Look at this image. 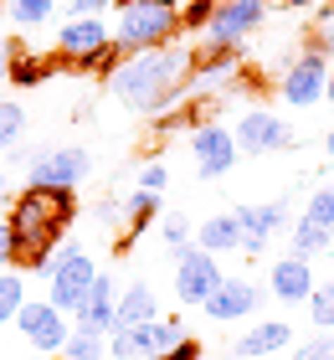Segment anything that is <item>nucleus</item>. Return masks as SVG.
Here are the masks:
<instances>
[{
  "instance_id": "obj_13",
  "label": "nucleus",
  "mask_w": 334,
  "mask_h": 360,
  "mask_svg": "<svg viewBox=\"0 0 334 360\" xmlns=\"http://www.w3.org/2000/svg\"><path fill=\"white\" fill-rule=\"evenodd\" d=\"M237 211V226H242V257H257L267 252V242H273L278 232H288V195H278V201H267V206H231Z\"/></svg>"
},
{
  "instance_id": "obj_8",
  "label": "nucleus",
  "mask_w": 334,
  "mask_h": 360,
  "mask_svg": "<svg viewBox=\"0 0 334 360\" xmlns=\"http://www.w3.org/2000/svg\"><path fill=\"white\" fill-rule=\"evenodd\" d=\"M67 314L62 309H52L46 299H26L21 304V314H15V335L31 345V355H41V360H52V355H62V345H67Z\"/></svg>"
},
{
  "instance_id": "obj_25",
  "label": "nucleus",
  "mask_w": 334,
  "mask_h": 360,
  "mask_svg": "<svg viewBox=\"0 0 334 360\" xmlns=\"http://www.w3.org/2000/svg\"><path fill=\"white\" fill-rule=\"evenodd\" d=\"M21 304H26V278L15 273V268H6V273H0V330H6V324H15Z\"/></svg>"
},
{
  "instance_id": "obj_39",
  "label": "nucleus",
  "mask_w": 334,
  "mask_h": 360,
  "mask_svg": "<svg viewBox=\"0 0 334 360\" xmlns=\"http://www.w3.org/2000/svg\"><path fill=\"white\" fill-rule=\"evenodd\" d=\"M149 6H165V11H180L186 0H149Z\"/></svg>"
},
{
  "instance_id": "obj_7",
  "label": "nucleus",
  "mask_w": 334,
  "mask_h": 360,
  "mask_svg": "<svg viewBox=\"0 0 334 360\" xmlns=\"http://www.w3.org/2000/svg\"><path fill=\"white\" fill-rule=\"evenodd\" d=\"M267 21V0H216L200 46H242L252 31Z\"/></svg>"
},
{
  "instance_id": "obj_10",
  "label": "nucleus",
  "mask_w": 334,
  "mask_h": 360,
  "mask_svg": "<svg viewBox=\"0 0 334 360\" xmlns=\"http://www.w3.org/2000/svg\"><path fill=\"white\" fill-rule=\"evenodd\" d=\"M324 77H329V57L319 52V46H309V52H298L288 68H283L278 77V98L288 108H314L324 98Z\"/></svg>"
},
{
  "instance_id": "obj_40",
  "label": "nucleus",
  "mask_w": 334,
  "mask_h": 360,
  "mask_svg": "<svg viewBox=\"0 0 334 360\" xmlns=\"http://www.w3.org/2000/svg\"><path fill=\"white\" fill-rule=\"evenodd\" d=\"M324 98L334 103V68H329V77H324Z\"/></svg>"
},
{
  "instance_id": "obj_45",
  "label": "nucleus",
  "mask_w": 334,
  "mask_h": 360,
  "mask_svg": "<svg viewBox=\"0 0 334 360\" xmlns=\"http://www.w3.org/2000/svg\"><path fill=\"white\" fill-rule=\"evenodd\" d=\"M21 360H41V355H21Z\"/></svg>"
},
{
  "instance_id": "obj_19",
  "label": "nucleus",
  "mask_w": 334,
  "mask_h": 360,
  "mask_svg": "<svg viewBox=\"0 0 334 360\" xmlns=\"http://www.w3.org/2000/svg\"><path fill=\"white\" fill-rule=\"evenodd\" d=\"M149 319H160V299H155V288H149V283H129V288H119L113 330H129V324H149ZM113 330H108V335H113Z\"/></svg>"
},
{
  "instance_id": "obj_43",
  "label": "nucleus",
  "mask_w": 334,
  "mask_h": 360,
  "mask_svg": "<svg viewBox=\"0 0 334 360\" xmlns=\"http://www.w3.org/2000/svg\"><path fill=\"white\" fill-rule=\"evenodd\" d=\"M288 6H298V11H304V6H319V0H288Z\"/></svg>"
},
{
  "instance_id": "obj_28",
  "label": "nucleus",
  "mask_w": 334,
  "mask_h": 360,
  "mask_svg": "<svg viewBox=\"0 0 334 360\" xmlns=\"http://www.w3.org/2000/svg\"><path fill=\"white\" fill-rule=\"evenodd\" d=\"M211 11H216V0H186L180 6V37H200L211 21Z\"/></svg>"
},
{
  "instance_id": "obj_3",
  "label": "nucleus",
  "mask_w": 334,
  "mask_h": 360,
  "mask_svg": "<svg viewBox=\"0 0 334 360\" xmlns=\"http://www.w3.org/2000/svg\"><path fill=\"white\" fill-rule=\"evenodd\" d=\"M180 41V11H165V6H124L119 11V26H113V46L124 57H139V52H160V46Z\"/></svg>"
},
{
  "instance_id": "obj_36",
  "label": "nucleus",
  "mask_w": 334,
  "mask_h": 360,
  "mask_svg": "<svg viewBox=\"0 0 334 360\" xmlns=\"http://www.w3.org/2000/svg\"><path fill=\"white\" fill-rule=\"evenodd\" d=\"M6 268H11V226L0 221V273H6Z\"/></svg>"
},
{
  "instance_id": "obj_22",
  "label": "nucleus",
  "mask_w": 334,
  "mask_h": 360,
  "mask_svg": "<svg viewBox=\"0 0 334 360\" xmlns=\"http://www.w3.org/2000/svg\"><path fill=\"white\" fill-rule=\"evenodd\" d=\"M52 72V62H41L31 46L15 41V57H11V72H6V88H41V77Z\"/></svg>"
},
{
  "instance_id": "obj_1",
  "label": "nucleus",
  "mask_w": 334,
  "mask_h": 360,
  "mask_svg": "<svg viewBox=\"0 0 334 360\" xmlns=\"http://www.w3.org/2000/svg\"><path fill=\"white\" fill-rule=\"evenodd\" d=\"M77 221V195L72 191H46L26 186L21 195H11L6 226H11V263L31 278H52L57 248Z\"/></svg>"
},
{
  "instance_id": "obj_29",
  "label": "nucleus",
  "mask_w": 334,
  "mask_h": 360,
  "mask_svg": "<svg viewBox=\"0 0 334 360\" xmlns=\"http://www.w3.org/2000/svg\"><path fill=\"white\" fill-rule=\"evenodd\" d=\"M304 217L334 232V186H314V195H309V211H304Z\"/></svg>"
},
{
  "instance_id": "obj_23",
  "label": "nucleus",
  "mask_w": 334,
  "mask_h": 360,
  "mask_svg": "<svg viewBox=\"0 0 334 360\" xmlns=\"http://www.w3.org/2000/svg\"><path fill=\"white\" fill-rule=\"evenodd\" d=\"M62 360H108V335L72 324V330H67V345H62Z\"/></svg>"
},
{
  "instance_id": "obj_18",
  "label": "nucleus",
  "mask_w": 334,
  "mask_h": 360,
  "mask_svg": "<svg viewBox=\"0 0 334 360\" xmlns=\"http://www.w3.org/2000/svg\"><path fill=\"white\" fill-rule=\"evenodd\" d=\"M288 345H293V324L288 319H262L247 335H237L231 360H267V355H278V350H288Z\"/></svg>"
},
{
  "instance_id": "obj_4",
  "label": "nucleus",
  "mask_w": 334,
  "mask_h": 360,
  "mask_svg": "<svg viewBox=\"0 0 334 360\" xmlns=\"http://www.w3.org/2000/svg\"><path fill=\"white\" fill-rule=\"evenodd\" d=\"M93 278H98L93 252L57 248V268H52V278H46V304L62 309V314H77L82 299H88V288H93Z\"/></svg>"
},
{
  "instance_id": "obj_42",
  "label": "nucleus",
  "mask_w": 334,
  "mask_h": 360,
  "mask_svg": "<svg viewBox=\"0 0 334 360\" xmlns=\"http://www.w3.org/2000/svg\"><path fill=\"white\" fill-rule=\"evenodd\" d=\"M6 26H11V21H6V6H0V41H6Z\"/></svg>"
},
{
  "instance_id": "obj_17",
  "label": "nucleus",
  "mask_w": 334,
  "mask_h": 360,
  "mask_svg": "<svg viewBox=\"0 0 334 360\" xmlns=\"http://www.w3.org/2000/svg\"><path fill=\"white\" fill-rule=\"evenodd\" d=\"M113 309H119V278L98 268L93 288H88V299H82V309L72 314V324H82V330H98V335H108V330H113Z\"/></svg>"
},
{
  "instance_id": "obj_24",
  "label": "nucleus",
  "mask_w": 334,
  "mask_h": 360,
  "mask_svg": "<svg viewBox=\"0 0 334 360\" xmlns=\"http://www.w3.org/2000/svg\"><path fill=\"white\" fill-rule=\"evenodd\" d=\"M52 11H57V0H6V21L21 26V31L46 26V21H52Z\"/></svg>"
},
{
  "instance_id": "obj_20",
  "label": "nucleus",
  "mask_w": 334,
  "mask_h": 360,
  "mask_svg": "<svg viewBox=\"0 0 334 360\" xmlns=\"http://www.w3.org/2000/svg\"><path fill=\"white\" fill-rule=\"evenodd\" d=\"M195 248L200 252H211V257H221V252H237L242 248V226H237V211H216V217L200 221V232H195Z\"/></svg>"
},
{
  "instance_id": "obj_30",
  "label": "nucleus",
  "mask_w": 334,
  "mask_h": 360,
  "mask_svg": "<svg viewBox=\"0 0 334 360\" xmlns=\"http://www.w3.org/2000/svg\"><path fill=\"white\" fill-rule=\"evenodd\" d=\"M288 360H334V335H324V330H319V335H309L304 345H293Z\"/></svg>"
},
{
  "instance_id": "obj_15",
  "label": "nucleus",
  "mask_w": 334,
  "mask_h": 360,
  "mask_svg": "<svg viewBox=\"0 0 334 360\" xmlns=\"http://www.w3.org/2000/svg\"><path fill=\"white\" fill-rule=\"evenodd\" d=\"M257 304H262V293H257L252 278H221V288L200 309H206V319H216V324H237V319H252Z\"/></svg>"
},
{
  "instance_id": "obj_33",
  "label": "nucleus",
  "mask_w": 334,
  "mask_h": 360,
  "mask_svg": "<svg viewBox=\"0 0 334 360\" xmlns=\"http://www.w3.org/2000/svg\"><path fill=\"white\" fill-rule=\"evenodd\" d=\"M160 360H200V340H195V335H186L180 345H170V350H165Z\"/></svg>"
},
{
  "instance_id": "obj_41",
  "label": "nucleus",
  "mask_w": 334,
  "mask_h": 360,
  "mask_svg": "<svg viewBox=\"0 0 334 360\" xmlns=\"http://www.w3.org/2000/svg\"><path fill=\"white\" fill-rule=\"evenodd\" d=\"M324 155L334 160V129H329V134H324Z\"/></svg>"
},
{
  "instance_id": "obj_12",
  "label": "nucleus",
  "mask_w": 334,
  "mask_h": 360,
  "mask_svg": "<svg viewBox=\"0 0 334 360\" xmlns=\"http://www.w3.org/2000/svg\"><path fill=\"white\" fill-rule=\"evenodd\" d=\"M231 139H237L242 155H283L293 150V129L278 119L273 108H247L237 124H231Z\"/></svg>"
},
{
  "instance_id": "obj_16",
  "label": "nucleus",
  "mask_w": 334,
  "mask_h": 360,
  "mask_svg": "<svg viewBox=\"0 0 334 360\" xmlns=\"http://www.w3.org/2000/svg\"><path fill=\"white\" fill-rule=\"evenodd\" d=\"M314 293V263H304V257H278L273 273H267V299L278 304H309Z\"/></svg>"
},
{
  "instance_id": "obj_38",
  "label": "nucleus",
  "mask_w": 334,
  "mask_h": 360,
  "mask_svg": "<svg viewBox=\"0 0 334 360\" xmlns=\"http://www.w3.org/2000/svg\"><path fill=\"white\" fill-rule=\"evenodd\" d=\"M0 206H11V175L0 170Z\"/></svg>"
},
{
  "instance_id": "obj_6",
  "label": "nucleus",
  "mask_w": 334,
  "mask_h": 360,
  "mask_svg": "<svg viewBox=\"0 0 334 360\" xmlns=\"http://www.w3.org/2000/svg\"><path fill=\"white\" fill-rule=\"evenodd\" d=\"M186 340V324L180 319H149V324H129V330L108 335V355L113 360H160L170 345Z\"/></svg>"
},
{
  "instance_id": "obj_5",
  "label": "nucleus",
  "mask_w": 334,
  "mask_h": 360,
  "mask_svg": "<svg viewBox=\"0 0 334 360\" xmlns=\"http://www.w3.org/2000/svg\"><path fill=\"white\" fill-rule=\"evenodd\" d=\"M93 175V155L82 144H57V150H37L26 165V186H46V191H77Z\"/></svg>"
},
{
  "instance_id": "obj_46",
  "label": "nucleus",
  "mask_w": 334,
  "mask_h": 360,
  "mask_svg": "<svg viewBox=\"0 0 334 360\" xmlns=\"http://www.w3.org/2000/svg\"><path fill=\"white\" fill-rule=\"evenodd\" d=\"M52 360H62V355H52Z\"/></svg>"
},
{
  "instance_id": "obj_21",
  "label": "nucleus",
  "mask_w": 334,
  "mask_h": 360,
  "mask_svg": "<svg viewBox=\"0 0 334 360\" xmlns=\"http://www.w3.org/2000/svg\"><path fill=\"white\" fill-rule=\"evenodd\" d=\"M288 252L304 257V263H314V257L334 252V232H329V226H319V221H309V217H298V221L288 226Z\"/></svg>"
},
{
  "instance_id": "obj_34",
  "label": "nucleus",
  "mask_w": 334,
  "mask_h": 360,
  "mask_svg": "<svg viewBox=\"0 0 334 360\" xmlns=\"http://www.w3.org/2000/svg\"><path fill=\"white\" fill-rule=\"evenodd\" d=\"M119 211H124L119 201H98V206H93V221H98V226H113V221H119Z\"/></svg>"
},
{
  "instance_id": "obj_14",
  "label": "nucleus",
  "mask_w": 334,
  "mask_h": 360,
  "mask_svg": "<svg viewBox=\"0 0 334 360\" xmlns=\"http://www.w3.org/2000/svg\"><path fill=\"white\" fill-rule=\"evenodd\" d=\"M108 41H113V31L103 26V15H67L62 31H57V62L62 68H77L93 52H103Z\"/></svg>"
},
{
  "instance_id": "obj_9",
  "label": "nucleus",
  "mask_w": 334,
  "mask_h": 360,
  "mask_svg": "<svg viewBox=\"0 0 334 360\" xmlns=\"http://www.w3.org/2000/svg\"><path fill=\"white\" fill-rule=\"evenodd\" d=\"M221 278H226L221 263H216L211 252H200L195 242L175 252V299L186 304V309H200L216 288H221Z\"/></svg>"
},
{
  "instance_id": "obj_32",
  "label": "nucleus",
  "mask_w": 334,
  "mask_h": 360,
  "mask_svg": "<svg viewBox=\"0 0 334 360\" xmlns=\"http://www.w3.org/2000/svg\"><path fill=\"white\" fill-rule=\"evenodd\" d=\"M165 186H170V170H165L160 160L139 165V191H155V195H165Z\"/></svg>"
},
{
  "instance_id": "obj_35",
  "label": "nucleus",
  "mask_w": 334,
  "mask_h": 360,
  "mask_svg": "<svg viewBox=\"0 0 334 360\" xmlns=\"http://www.w3.org/2000/svg\"><path fill=\"white\" fill-rule=\"evenodd\" d=\"M108 6H113V0H72L67 11H72V15H103Z\"/></svg>"
},
{
  "instance_id": "obj_11",
  "label": "nucleus",
  "mask_w": 334,
  "mask_h": 360,
  "mask_svg": "<svg viewBox=\"0 0 334 360\" xmlns=\"http://www.w3.org/2000/svg\"><path fill=\"white\" fill-rule=\"evenodd\" d=\"M191 155H195V165H200V180H221L237 170V139H231V129L226 124H216V119H200L191 124Z\"/></svg>"
},
{
  "instance_id": "obj_31",
  "label": "nucleus",
  "mask_w": 334,
  "mask_h": 360,
  "mask_svg": "<svg viewBox=\"0 0 334 360\" xmlns=\"http://www.w3.org/2000/svg\"><path fill=\"white\" fill-rule=\"evenodd\" d=\"M160 237H165V248H170V252L191 248V221H186V217H165V221H160Z\"/></svg>"
},
{
  "instance_id": "obj_44",
  "label": "nucleus",
  "mask_w": 334,
  "mask_h": 360,
  "mask_svg": "<svg viewBox=\"0 0 334 360\" xmlns=\"http://www.w3.org/2000/svg\"><path fill=\"white\" fill-rule=\"evenodd\" d=\"M124 6H139V0H113V11H124Z\"/></svg>"
},
{
  "instance_id": "obj_2",
  "label": "nucleus",
  "mask_w": 334,
  "mask_h": 360,
  "mask_svg": "<svg viewBox=\"0 0 334 360\" xmlns=\"http://www.w3.org/2000/svg\"><path fill=\"white\" fill-rule=\"evenodd\" d=\"M191 68H195V46L186 41H170L160 52H139V57H124L119 68L108 72V93L119 98L124 108L134 113H170L180 98H186V83H191Z\"/></svg>"
},
{
  "instance_id": "obj_27",
  "label": "nucleus",
  "mask_w": 334,
  "mask_h": 360,
  "mask_svg": "<svg viewBox=\"0 0 334 360\" xmlns=\"http://www.w3.org/2000/svg\"><path fill=\"white\" fill-rule=\"evenodd\" d=\"M309 319H314V330H334V278L329 283H314V293H309Z\"/></svg>"
},
{
  "instance_id": "obj_26",
  "label": "nucleus",
  "mask_w": 334,
  "mask_h": 360,
  "mask_svg": "<svg viewBox=\"0 0 334 360\" xmlns=\"http://www.w3.org/2000/svg\"><path fill=\"white\" fill-rule=\"evenodd\" d=\"M26 134V108L15 98H0V150H15Z\"/></svg>"
},
{
  "instance_id": "obj_37",
  "label": "nucleus",
  "mask_w": 334,
  "mask_h": 360,
  "mask_svg": "<svg viewBox=\"0 0 334 360\" xmlns=\"http://www.w3.org/2000/svg\"><path fill=\"white\" fill-rule=\"evenodd\" d=\"M11 57H15V41H0V88H6V72H11Z\"/></svg>"
}]
</instances>
